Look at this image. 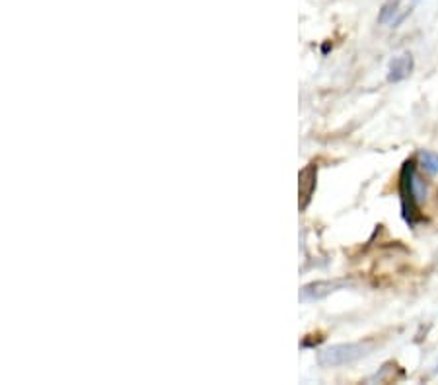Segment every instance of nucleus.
I'll return each mask as SVG.
<instances>
[{
    "instance_id": "obj_1",
    "label": "nucleus",
    "mask_w": 438,
    "mask_h": 385,
    "mask_svg": "<svg viewBox=\"0 0 438 385\" xmlns=\"http://www.w3.org/2000/svg\"><path fill=\"white\" fill-rule=\"evenodd\" d=\"M399 195H401V212L404 220L409 226H415L417 222H421L423 216L419 212V204L427 195V185L421 181V177L417 176L415 162L409 159L405 162L399 176Z\"/></svg>"
},
{
    "instance_id": "obj_5",
    "label": "nucleus",
    "mask_w": 438,
    "mask_h": 385,
    "mask_svg": "<svg viewBox=\"0 0 438 385\" xmlns=\"http://www.w3.org/2000/svg\"><path fill=\"white\" fill-rule=\"evenodd\" d=\"M411 70H413V57L411 55H399L396 59L389 63V74H388V80L389 82H401L405 80L407 76L411 74Z\"/></svg>"
},
{
    "instance_id": "obj_6",
    "label": "nucleus",
    "mask_w": 438,
    "mask_h": 385,
    "mask_svg": "<svg viewBox=\"0 0 438 385\" xmlns=\"http://www.w3.org/2000/svg\"><path fill=\"white\" fill-rule=\"evenodd\" d=\"M419 162H421V168L430 174V176H437L438 174V154L430 150L419 152Z\"/></svg>"
},
{
    "instance_id": "obj_3",
    "label": "nucleus",
    "mask_w": 438,
    "mask_h": 385,
    "mask_svg": "<svg viewBox=\"0 0 438 385\" xmlns=\"http://www.w3.org/2000/svg\"><path fill=\"white\" fill-rule=\"evenodd\" d=\"M345 286H349V282L347 280H339V278H335V280H316V282L302 286V290H300V301L308 304V301L323 300L326 296L337 292V290L345 288Z\"/></svg>"
},
{
    "instance_id": "obj_2",
    "label": "nucleus",
    "mask_w": 438,
    "mask_h": 385,
    "mask_svg": "<svg viewBox=\"0 0 438 385\" xmlns=\"http://www.w3.org/2000/svg\"><path fill=\"white\" fill-rule=\"evenodd\" d=\"M368 352V346L361 343H347V344H331L323 348L318 354V362L323 368H337V366H347L353 364L359 358H363Z\"/></svg>"
},
{
    "instance_id": "obj_4",
    "label": "nucleus",
    "mask_w": 438,
    "mask_h": 385,
    "mask_svg": "<svg viewBox=\"0 0 438 385\" xmlns=\"http://www.w3.org/2000/svg\"><path fill=\"white\" fill-rule=\"evenodd\" d=\"M318 185V164H308L298 176V204L300 210L308 209V204L312 201L314 191Z\"/></svg>"
}]
</instances>
